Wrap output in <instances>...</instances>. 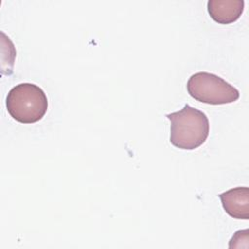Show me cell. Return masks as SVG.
I'll use <instances>...</instances> for the list:
<instances>
[{"mask_svg":"<svg viewBox=\"0 0 249 249\" xmlns=\"http://www.w3.org/2000/svg\"><path fill=\"white\" fill-rule=\"evenodd\" d=\"M226 213L235 219H249V189L236 187L219 195Z\"/></svg>","mask_w":249,"mask_h":249,"instance_id":"obj_4","label":"cell"},{"mask_svg":"<svg viewBox=\"0 0 249 249\" xmlns=\"http://www.w3.org/2000/svg\"><path fill=\"white\" fill-rule=\"evenodd\" d=\"M207 11L211 18L220 24L236 21L244 11L243 0H209Z\"/></svg>","mask_w":249,"mask_h":249,"instance_id":"obj_5","label":"cell"},{"mask_svg":"<svg viewBox=\"0 0 249 249\" xmlns=\"http://www.w3.org/2000/svg\"><path fill=\"white\" fill-rule=\"evenodd\" d=\"M187 89L196 100L211 105L229 104L239 98L236 88L218 75L208 72L193 74L187 83Z\"/></svg>","mask_w":249,"mask_h":249,"instance_id":"obj_3","label":"cell"},{"mask_svg":"<svg viewBox=\"0 0 249 249\" xmlns=\"http://www.w3.org/2000/svg\"><path fill=\"white\" fill-rule=\"evenodd\" d=\"M170 121V143L182 150H195L209 135V121L200 110L185 104L178 112L166 114Z\"/></svg>","mask_w":249,"mask_h":249,"instance_id":"obj_1","label":"cell"},{"mask_svg":"<svg viewBox=\"0 0 249 249\" xmlns=\"http://www.w3.org/2000/svg\"><path fill=\"white\" fill-rule=\"evenodd\" d=\"M6 107L10 116L22 124H33L43 119L48 110V98L37 85L21 83L8 92Z\"/></svg>","mask_w":249,"mask_h":249,"instance_id":"obj_2","label":"cell"}]
</instances>
